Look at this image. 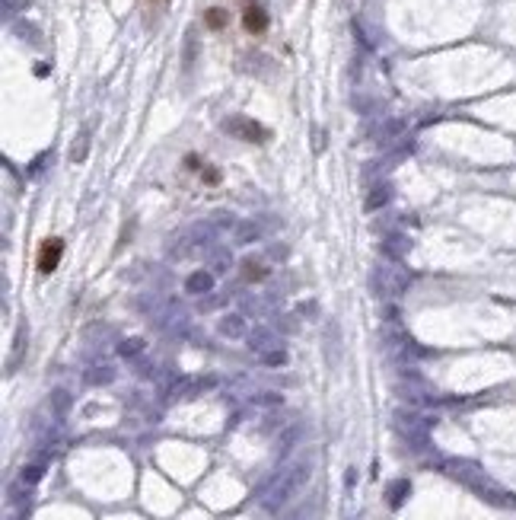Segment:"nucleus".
<instances>
[{
	"mask_svg": "<svg viewBox=\"0 0 516 520\" xmlns=\"http://www.w3.org/2000/svg\"><path fill=\"white\" fill-rule=\"evenodd\" d=\"M61 256H64V243H61V239H57V237L45 239L42 249H38V271H42V275H51V271L57 269V262H61Z\"/></svg>",
	"mask_w": 516,
	"mask_h": 520,
	"instance_id": "f257e3e1",
	"label": "nucleus"
},
{
	"mask_svg": "<svg viewBox=\"0 0 516 520\" xmlns=\"http://www.w3.org/2000/svg\"><path fill=\"white\" fill-rule=\"evenodd\" d=\"M242 26H246V33L252 35H261L268 29V13L261 4H248L246 10H242Z\"/></svg>",
	"mask_w": 516,
	"mask_h": 520,
	"instance_id": "f03ea898",
	"label": "nucleus"
},
{
	"mask_svg": "<svg viewBox=\"0 0 516 520\" xmlns=\"http://www.w3.org/2000/svg\"><path fill=\"white\" fill-rule=\"evenodd\" d=\"M229 128L239 131V137H252V141H261V137H265V128H258V125H252V122H229Z\"/></svg>",
	"mask_w": 516,
	"mask_h": 520,
	"instance_id": "7ed1b4c3",
	"label": "nucleus"
},
{
	"mask_svg": "<svg viewBox=\"0 0 516 520\" xmlns=\"http://www.w3.org/2000/svg\"><path fill=\"white\" fill-rule=\"evenodd\" d=\"M207 26L210 29H223L227 26V10H207Z\"/></svg>",
	"mask_w": 516,
	"mask_h": 520,
	"instance_id": "20e7f679",
	"label": "nucleus"
},
{
	"mask_svg": "<svg viewBox=\"0 0 516 520\" xmlns=\"http://www.w3.org/2000/svg\"><path fill=\"white\" fill-rule=\"evenodd\" d=\"M220 329H223V335H239L242 332V320H239V316H227Z\"/></svg>",
	"mask_w": 516,
	"mask_h": 520,
	"instance_id": "39448f33",
	"label": "nucleus"
},
{
	"mask_svg": "<svg viewBox=\"0 0 516 520\" xmlns=\"http://www.w3.org/2000/svg\"><path fill=\"white\" fill-rule=\"evenodd\" d=\"M207 284H210L207 275H197V278H191V281H188V290H204Z\"/></svg>",
	"mask_w": 516,
	"mask_h": 520,
	"instance_id": "423d86ee",
	"label": "nucleus"
},
{
	"mask_svg": "<svg viewBox=\"0 0 516 520\" xmlns=\"http://www.w3.org/2000/svg\"><path fill=\"white\" fill-rule=\"evenodd\" d=\"M23 475H25V482H35V479H42V466H29Z\"/></svg>",
	"mask_w": 516,
	"mask_h": 520,
	"instance_id": "0eeeda50",
	"label": "nucleus"
}]
</instances>
